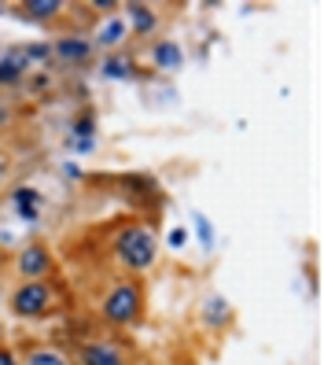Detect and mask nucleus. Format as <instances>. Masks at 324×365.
I'll list each match as a JSON object with an SVG mask.
<instances>
[{"label": "nucleus", "instance_id": "nucleus-9", "mask_svg": "<svg viewBox=\"0 0 324 365\" xmlns=\"http://www.w3.org/2000/svg\"><path fill=\"white\" fill-rule=\"evenodd\" d=\"M151 63H155L159 71H181L184 52H181L177 41H159V45H151Z\"/></svg>", "mask_w": 324, "mask_h": 365}, {"label": "nucleus", "instance_id": "nucleus-6", "mask_svg": "<svg viewBox=\"0 0 324 365\" xmlns=\"http://www.w3.org/2000/svg\"><path fill=\"white\" fill-rule=\"evenodd\" d=\"M78 361L81 365H125V354L115 347V343H85L78 351Z\"/></svg>", "mask_w": 324, "mask_h": 365}, {"label": "nucleus", "instance_id": "nucleus-8", "mask_svg": "<svg viewBox=\"0 0 324 365\" xmlns=\"http://www.w3.org/2000/svg\"><path fill=\"white\" fill-rule=\"evenodd\" d=\"M19 15L26 23H52L56 15H63V0H26L19 4Z\"/></svg>", "mask_w": 324, "mask_h": 365}, {"label": "nucleus", "instance_id": "nucleus-1", "mask_svg": "<svg viewBox=\"0 0 324 365\" xmlns=\"http://www.w3.org/2000/svg\"><path fill=\"white\" fill-rule=\"evenodd\" d=\"M111 251H115L118 266H125L129 273H144L159 259V240L147 225H125V229L115 232Z\"/></svg>", "mask_w": 324, "mask_h": 365}, {"label": "nucleus", "instance_id": "nucleus-19", "mask_svg": "<svg viewBox=\"0 0 324 365\" xmlns=\"http://www.w3.org/2000/svg\"><path fill=\"white\" fill-rule=\"evenodd\" d=\"M184 244H188V232H184V229L169 232V247H184Z\"/></svg>", "mask_w": 324, "mask_h": 365}, {"label": "nucleus", "instance_id": "nucleus-16", "mask_svg": "<svg viewBox=\"0 0 324 365\" xmlns=\"http://www.w3.org/2000/svg\"><path fill=\"white\" fill-rule=\"evenodd\" d=\"M19 56H23V63H45V59L52 56V48H48V45H41V41H37V45H26V48L19 52Z\"/></svg>", "mask_w": 324, "mask_h": 365}, {"label": "nucleus", "instance_id": "nucleus-3", "mask_svg": "<svg viewBox=\"0 0 324 365\" xmlns=\"http://www.w3.org/2000/svg\"><path fill=\"white\" fill-rule=\"evenodd\" d=\"M52 299L56 295H52V288L45 281H23L11 292L8 307H11L15 317H45L52 310Z\"/></svg>", "mask_w": 324, "mask_h": 365}, {"label": "nucleus", "instance_id": "nucleus-20", "mask_svg": "<svg viewBox=\"0 0 324 365\" xmlns=\"http://www.w3.org/2000/svg\"><path fill=\"white\" fill-rule=\"evenodd\" d=\"M0 365H23L15 358V351H8V347H0Z\"/></svg>", "mask_w": 324, "mask_h": 365}, {"label": "nucleus", "instance_id": "nucleus-11", "mask_svg": "<svg viewBox=\"0 0 324 365\" xmlns=\"http://www.w3.org/2000/svg\"><path fill=\"white\" fill-rule=\"evenodd\" d=\"M100 74L111 78V81H129V78H137V67H133V59H129V56L111 52V56L100 63Z\"/></svg>", "mask_w": 324, "mask_h": 365}, {"label": "nucleus", "instance_id": "nucleus-4", "mask_svg": "<svg viewBox=\"0 0 324 365\" xmlns=\"http://www.w3.org/2000/svg\"><path fill=\"white\" fill-rule=\"evenodd\" d=\"M15 266H19V277H23V281H45V277L52 273V255H48L45 244H30V247L19 251Z\"/></svg>", "mask_w": 324, "mask_h": 365}, {"label": "nucleus", "instance_id": "nucleus-2", "mask_svg": "<svg viewBox=\"0 0 324 365\" xmlns=\"http://www.w3.org/2000/svg\"><path fill=\"white\" fill-rule=\"evenodd\" d=\"M100 314L107 325L115 329H129L137 325L140 314H144V288L137 281H118L107 288V295L100 299Z\"/></svg>", "mask_w": 324, "mask_h": 365}, {"label": "nucleus", "instance_id": "nucleus-21", "mask_svg": "<svg viewBox=\"0 0 324 365\" xmlns=\"http://www.w3.org/2000/svg\"><path fill=\"white\" fill-rule=\"evenodd\" d=\"M96 11H118L122 4H115V0H96V4H93Z\"/></svg>", "mask_w": 324, "mask_h": 365}, {"label": "nucleus", "instance_id": "nucleus-13", "mask_svg": "<svg viewBox=\"0 0 324 365\" xmlns=\"http://www.w3.org/2000/svg\"><path fill=\"white\" fill-rule=\"evenodd\" d=\"M23 74H26V63H23V56H19V52H8L4 59H0V85H4V89L19 85V81H23Z\"/></svg>", "mask_w": 324, "mask_h": 365}, {"label": "nucleus", "instance_id": "nucleus-10", "mask_svg": "<svg viewBox=\"0 0 324 365\" xmlns=\"http://www.w3.org/2000/svg\"><path fill=\"white\" fill-rule=\"evenodd\" d=\"M125 34H129L125 19H122V15H111V19L100 26V34L93 37V45H96V48H115V45H122V41H125Z\"/></svg>", "mask_w": 324, "mask_h": 365}, {"label": "nucleus", "instance_id": "nucleus-18", "mask_svg": "<svg viewBox=\"0 0 324 365\" xmlns=\"http://www.w3.org/2000/svg\"><path fill=\"white\" fill-rule=\"evenodd\" d=\"M74 148L81 155H89V152H96V137H81V140H74Z\"/></svg>", "mask_w": 324, "mask_h": 365}, {"label": "nucleus", "instance_id": "nucleus-23", "mask_svg": "<svg viewBox=\"0 0 324 365\" xmlns=\"http://www.w3.org/2000/svg\"><path fill=\"white\" fill-rule=\"evenodd\" d=\"M0 15H4V4H0Z\"/></svg>", "mask_w": 324, "mask_h": 365}, {"label": "nucleus", "instance_id": "nucleus-7", "mask_svg": "<svg viewBox=\"0 0 324 365\" xmlns=\"http://www.w3.org/2000/svg\"><path fill=\"white\" fill-rule=\"evenodd\" d=\"M122 11H125L122 15L125 26L133 30V34H140V37H147L151 30L159 26V15H155V8H151V4H125Z\"/></svg>", "mask_w": 324, "mask_h": 365}, {"label": "nucleus", "instance_id": "nucleus-22", "mask_svg": "<svg viewBox=\"0 0 324 365\" xmlns=\"http://www.w3.org/2000/svg\"><path fill=\"white\" fill-rule=\"evenodd\" d=\"M8 170H11V159H8L4 152H0V181H4V178H8Z\"/></svg>", "mask_w": 324, "mask_h": 365}, {"label": "nucleus", "instance_id": "nucleus-17", "mask_svg": "<svg viewBox=\"0 0 324 365\" xmlns=\"http://www.w3.org/2000/svg\"><path fill=\"white\" fill-rule=\"evenodd\" d=\"M196 236H199V244L210 251V244H214V229H210V222L203 218V214H196Z\"/></svg>", "mask_w": 324, "mask_h": 365}, {"label": "nucleus", "instance_id": "nucleus-5", "mask_svg": "<svg viewBox=\"0 0 324 365\" xmlns=\"http://www.w3.org/2000/svg\"><path fill=\"white\" fill-rule=\"evenodd\" d=\"M52 56L59 63H89L96 45H93V37H81V34H63L59 41H52Z\"/></svg>", "mask_w": 324, "mask_h": 365}, {"label": "nucleus", "instance_id": "nucleus-14", "mask_svg": "<svg viewBox=\"0 0 324 365\" xmlns=\"http://www.w3.org/2000/svg\"><path fill=\"white\" fill-rule=\"evenodd\" d=\"M23 365H74V361H70V354H63L56 347H33L23 358Z\"/></svg>", "mask_w": 324, "mask_h": 365}, {"label": "nucleus", "instance_id": "nucleus-15", "mask_svg": "<svg viewBox=\"0 0 324 365\" xmlns=\"http://www.w3.org/2000/svg\"><path fill=\"white\" fill-rule=\"evenodd\" d=\"M93 130H96V115H93V111H81V115L74 118V125H70L74 140H81V137H93Z\"/></svg>", "mask_w": 324, "mask_h": 365}, {"label": "nucleus", "instance_id": "nucleus-12", "mask_svg": "<svg viewBox=\"0 0 324 365\" xmlns=\"http://www.w3.org/2000/svg\"><path fill=\"white\" fill-rule=\"evenodd\" d=\"M11 203H15V210H19V218H23V222H37V207H41L37 188H30V185L15 188L11 192Z\"/></svg>", "mask_w": 324, "mask_h": 365}]
</instances>
